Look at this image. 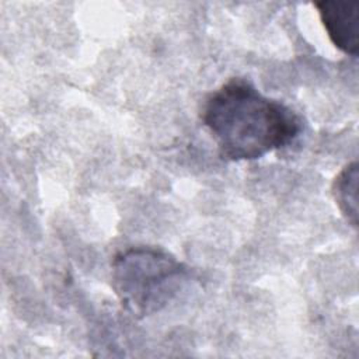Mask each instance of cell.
<instances>
[{
    "instance_id": "2",
    "label": "cell",
    "mask_w": 359,
    "mask_h": 359,
    "mask_svg": "<svg viewBox=\"0 0 359 359\" xmlns=\"http://www.w3.org/2000/svg\"><path fill=\"white\" fill-rule=\"evenodd\" d=\"M188 279L187 266L157 247H130L115 255L112 287L122 307L135 317L164 309Z\"/></svg>"
},
{
    "instance_id": "3",
    "label": "cell",
    "mask_w": 359,
    "mask_h": 359,
    "mask_svg": "<svg viewBox=\"0 0 359 359\" xmlns=\"http://www.w3.org/2000/svg\"><path fill=\"white\" fill-rule=\"evenodd\" d=\"M331 42L345 55L359 53V3L324 0L314 4Z\"/></svg>"
},
{
    "instance_id": "4",
    "label": "cell",
    "mask_w": 359,
    "mask_h": 359,
    "mask_svg": "<svg viewBox=\"0 0 359 359\" xmlns=\"http://www.w3.org/2000/svg\"><path fill=\"white\" fill-rule=\"evenodd\" d=\"M334 199L353 227L358 226V163L346 164L337 175L332 185Z\"/></svg>"
},
{
    "instance_id": "1",
    "label": "cell",
    "mask_w": 359,
    "mask_h": 359,
    "mask_svg": "<svg viewBox=\"0 0 359 359\" xmlns=\"http://www.w3.org/2000/svg\"><path fill=\"white\" fill-rule=\"evenodd\" d=\"M202 121L229 161L257 160L292 144L302 132L300 116L269 98L245 79L234 77L210 93Z\"/></svg>"
}]
</instances>
